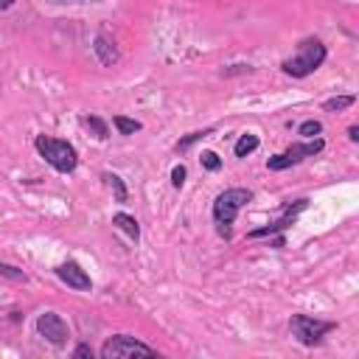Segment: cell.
<instances>
[{
  "mask_svg": "<svg viewBox=\"0 0 359 359\" xmlns=\"http://www.w3.org/2000/svg\"><path fill=\"white\" fill-rule=\"evenodd\" d=\"M36 331H39L48 342H53V345H65V342H67V337H70V331H67L65 320H62L59 314H53V311L39 314V320H36Z\"/></svg>",
  "mask_w": 359,
  "mask_h": 359,
  "instance_id": "7",
  "label": "cell"
},
{
  "mask_svg": "<svg viewBox=\"0 0 359 359\" xmlns=\"http://www.w3.org/2000/svg\"><path fill=\"white\" fill-rule=\"evenodd\" d=\"M323 132V123L320 121H306V123H300V135H306V137H314V135H320Z\"/></svg>",
  "mask_w": 359,
  "mask_h": 359,
  "instance_id": "15",
  "label": "cell"
},
{
  "mask_svg": "<svg viewBox=\"0 0 359 359\" xmlns=\"http://www.w3.org/2000/svg\"><path fill=\"white\" fill-rule=\"evenodd\" d=\"M0 275H8V278H14V280H22V278H25L20 269H14V266H8V264H0Z\"/></svg>",
  "mask_w": 359,
  "mask_h": 359,
  "instance_id": "19",
  "label": "cell"
},
{
  "mask_svg": "<svg viewBox=\"0 0 359 359\" xmlns=\"http://www.w3.org/2000/svg\"><path fill=\"white\" fill-rule=\"evenodd\" d=\"M11 3H14V0H0V11H3V8H8Z\"/></svg>",
  "mask_w": 359,
  "mask_h": 359,
  "instance_id": "22",
  "label": "cell"
},
{
  "mask_svg": "<svg viewBox=\"0 0 359 359\" xmlns=\"http://www.w3.org/2000/svg\"><path fill=\"white\" fill-rule=\"evenodd\" d=\"M205 135H208V132H194V135H188V137H185V140H182V143H180L177 149H188V146H191L194 140H199V137H205Z\"/></svg>",
  "mask_w": 359,
  "mask_h": 359,
  "instance_id": "20",
  "label": "cell"
},
{
  "mask_svg": "<svg viewBox=\"0 0 359 359\" xmlns=\"http://www.w3.org/2000/svg\"><path fill=\"white\" fill-rule=\"evenodd\" d=\"M323 59H325V45H323L320 39H306V42H300L297 53L283 62V70H286L289 76L303 79V76L314 73V70L323 65Z\"/></svg>",
  "mask_w": 359,
  "mask_h": 359,
  "instance_id": "2",
  "label": "cell"
},
{
  "mask_svg": "<svg viewBox=\"0 0 359 359\" xmlns=\"http://www.w3.org/2000/svg\"><path fill=\"white\" fill-rule=\"evenodd\" d=\"M95 53H98V59L104 62V65H112L115 59H118V53H115V45L101 34L98 39H95Z\"/></svg>",
  "mask_w": 359,
  "mask_h": 359,
  "instance_id": "9",
  "label": "cell"
},
{
  "mask_svg": "<svg viewBox=\"0 0 359 359\" xmlns=\"http://www.w3.org/2000/svg\"><path fill=\"white\" fill-rule=\"evenodd\" d=\"M250 199H252V194H250L247 188H227L224 194L216 196V202H213V219H216L219 233H222L224 238H230V224H233L236 213H238Z\"/></svg>",
  "mask_w": 359,
  "mask_h": 359,
  "instance_id": "1",
  "label": "cell"
},
{
  "mask_svg": "<svg viewBox=\"0 0 359 359\" xmlns=\"http://www.w3.org/2000/svg\"><path fill=\"white\" fill-rule=\"evenodd\" d=\"M76 356H93V351H90L87 345H79V348H76Z\"/></svg>",
  "mask_w": 359,
  "mask_h": 359,
  "instance_id": "21",
  "label": "cell"
},
{
  "mask_svg": "<svg viewBox=\"0 0 359 359\" xmlns=\"http://www.w3.org/2000/svg\"><path fill=\"white\" fill-rule=\"evenodd\" d=\"M104 182L115 191V199H118V202H126V188H123L121 177H115V174H104Z\"/></svg>",
  "mask_w": 359,
  "mask_h": 359,
  "instance_id": "12",
  "label": "cell"
},
{
  "mask_svg": "<svg viewBox=\"0 0 359 359\" xmlns=\"http://www.w3.org/2000/svg\"><path fill=\"white\" fill-rule=\"evenodd\" d=\"M112 222H115L126 236H132V238H137V236H140V227H137L135 216H129V213H115V216H112Z\"/></svg>",
  "mask_w": 359,
  "mask_h": 359,
  "instance_id": "10",
  "label": "cell"
},
{
  "mask_svg": "<svg viewBox=\"0 0 359 359\" xmlns=\"http://www.w3.org/2000/svg\"><path fill=\"white\" fill-rule=\"evenodd\" d=\"M87 126L95 129V137H107V126H104L98 118H87Z\"/></svg>",
  "mask_w": 359,
  "mask_h": 359,
  "instance_id": "18",
  "label": "cell"
},
{
  "mask_svg": "<svg viewBox=\"0 0 359 359\" xmlns=\"http://www.w3.org/2000/svg\"><path fill=\"white\" fill-rule=\"evenodd\" d=\"M171 182H174V188H182V182H185V165H174Z\"/></svg>",
  "mask_w": 359,
  "mask_h": 359,
  "instance_id": "17",
  "label": "cell"
},
{
  "mask_svg": "<svg viewBox=\"0 0 359 359\" xmlns=\"http://www.w3.org/2000/svg\"><path fill=\"white\" fill-rule=\"evenodd\" d=\"M292 334L303 342V345H314L323 339V334H328L334 328V323H323V320H314V317H306V314H294L292 317Z\"/></svg>",
  "mask_w": 359,
  "mask_h": 359,
  "instance_id": "5",
  "label": "cell"
},
{
  "mask_svg": "<svg viewBox=\"0 0 359 359\" xmlns=\"http://www.w3.org/2000/svg\"><path fill=\"white\" fill-rule=\"evenodd\" d=\"M356 98L353 95H339V98H331V101H325L323 107L328 109V112H334V109H342V107H351Z\"/></svg>",
  "mask_w": 359,
  "mask_h": 359,
  "instance_id": "14",
  "label": "cell"
},
{
  "mask_svg": "<svg viewBox=\"0 0 359 359\" xmlns=\"http://www.w3.org/2000/svg\"><path fill=\"white\" fill-rule=\"evenodd\" d=\"M255 149H258V137L255 135H241L238 143H236V157H247Z\"/></svg>",
  "mask_w": 359,
  "mask_h": 359,
  "instance_id": "11",
  "label": "cell"
},
{
  "mask_svg": "<svg viewBox=\"0 0 359 359\" xmlns=\"http://www.w3.org/2000/svg\"><path fill=\"white\" fill-rule=\"evenodd\" d=\"M36 149H39V154H42L56 171L67 174V171L76 168V149H73L67 140H53V137L39 135V137H36Z\"/></svg>",
  "mask_w": 359,
  "mask_h": 359,
  "instance_id": "3",
  "label": "cell"
},
{
  "mask_svg": "<svg viewBox=\"0 0 359 359\" xmlns=\"http://www.w3.org/2000/svg\"><path fill=\"white\" fill-rule=\"evenodd\" d=\"M115 126H118V132H121V135H135V132L140 129V123H137V121H129V118H123V115H118V118H115Z\"/></svg>",
  "mask_w": 359,
  "mask_h": 359,
  "instance_id": "13",
  "label": "cell"
},
{
  "mask_svg": "<svg viewBox=\"0 0 359 359\" xmlns=\"http://www.w3.org/2000/svg\"><path fill=\"white\" fill-rule=\"evenodd\" d=\"M56 275H59L67 286H73V289H90V275H87L79 264H73V261L62 264V266L56 269Z\"/></svg>",
  "mask_w": 359,
  "mask_h": 359,
  "instance_id": "8",
  "label": "cell"
},
{
  "mask_svg": "<svg viewBox=\"0 0 359 359\" xmlns=\"http://www.w3.org/2000/svg\"><path fill=\"white\" fill-rule=\"evenodd\" d=\"M323 149V140L320 137H314L311 143H297V146H289L283 154H275V157H269V168L272 171H283V168H289V165H294V163H300L303 157H311V154H317Z\"/></svg>",
  "mask_w": 359,
  "mask_h": 359,
  "instance_id": "6",
  "label": "cell"
},
{
  "mask_svg": "<svg viewBox=\"0 0 359 359\" xmlns=\"http://www.w3.org/2000/svg\"><path fill=\"white\" fill-rule=\"evenodd\" d=\"M101 356L104 359H123V356H154V348L137 342L135 337H126V334H118L112 339L104 342L101 348Z\"/></svg>",
  "mask_w": 359,
  "mask_h": 359,
  "instance_id": "4",
  "label": "cell"
},
{
  "mask_svg": "<svg viewBox=\"0 0 359 359\" xmlns=\"http://www.w3.org/2000/svg\"><path fill=\"white\" fill-rule=\"evenodd\" d=\"M202 165L208 168V171H216L222 163H219V157H216V151H202Z\"/></svg>",
  "mask_w": 359,
  "mask_h": 359,
  "instance_id": "16",
  "label": "cell"
}]
</instances>
